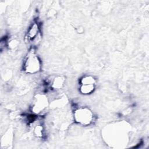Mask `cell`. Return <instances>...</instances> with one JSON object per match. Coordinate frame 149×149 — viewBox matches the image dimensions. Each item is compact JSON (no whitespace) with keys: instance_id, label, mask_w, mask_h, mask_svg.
<instances>
[{"instance_id":"obj_2","label":"cell","mask_w":149,"mask_h":149,"mask_svg":"<svg viewBox=\"0 0 149 149\" xmlns=\"http://www.w3.org/2000/svg\"><path fill=\"white\" fill-rule=\"evenodd\" d=\"M74 119L80 124L88 125L91 123L93 119V114L87 108H80L74 112Z\"/></svg>"},{"instance_id":"obj_8","label":"cell","mask_w":149,"mask_h":149,"mask_svg":"<svg viewBox=\"0 0 149 149\" xmlns=\"http://www.w3.org/2000/svg\"><path fill=\"white\" fill-rule=\"evenodd\" d=\"M34 132H35V133L37 136H41L42 135V127L40 126H37L35 128Z\"/></svg>"},{"instance_id":"obj_5","label":"cell","mask_w":149,"mask_h":149,"mask_svg":"<svg viewBox=\"0 0 149 149\" xmlns=\"http://www.w3.org/2000/svg\"><path fill=\"white\" fill-rule=\"evenodd\" d=\"M94 90V84H81L80 91L82 94H88L92 93Z\"/></svg>"},{"instance_id":"obj_1","label":"cell","mask_w":149,"mask_h":149,"mask_svg":"<svg viewBox=\"0 0 149 149\" xmlns=\"http://www.w3.org/2000/svg\"><path fill=\"white\" fill-rule=\"evenodd\" d=\"M40 69V61L33 51L29 52L24 62V70L29 73H34Z\"/></svg>"},{"instance_id":"obj_4","label":"cell","mask_w":149,"mask_h":149,"mask_svg":"<svg viewBox=\"0 0 149 149\" xmlns=\"http://www.w3.org/2000/svg\"><path fill=\"white\" fill-rule=\"evenodd\" d=\"M38 33V26L37 23H34L29 29L27 36L30 39L34 38Z\"/></svg>"},{"instance_id":"obj_6","label":"cell","mask_w":149,"mask_h":149,"mask_svg":"<svg viewBox=\"0 0 149 149\" xmlns=\"http://www.w3.org/2000/svg\"><path fill=\"white\" fill-rule=\"evenodd\" d=\"M95 79L91 76H86L81 79V84H94Z\"/></svg>"},{"instance_id":"obj_3","label":"cell","mask_w":149,"mask_h":149,"mask_svg":"<svg viewBox=\"0 0 149 149\" xmlns=\"http://www.w3.org/2000/svg\"><path fill=\"white\" fill-rule=\"evenodd\" d=\"M47 100L44 95H38L36 99L33 106V111L34 112L38 113L43 110L47 105Z\"/></svg>"},{"instance_id":"obj_7","label":"cell","mask_w":149,"mask_h":149,"mask_svg":"<svg viewBox=\"0 0 149 149\" xmlns=\"http://www.w3.org/2000/svg\"><path fill=\"white\" fill-rule=\"evenodd\" d=\"M63 83V79L61 77H58L54 79L52 83V87L54 88H60Z\"/></svg>"}]
</instances>
